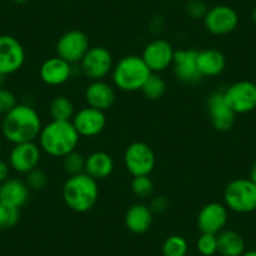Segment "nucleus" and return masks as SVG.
Listing matches in <instances>:
<instances>
[{
    "instance_id": "nucleus-17",
    "label": "nucleus",
    "mask_w": 256,
    "mask_h": 256,
    "mask_svg": "<svg viewBox=\"0 0 256 256\" xmlns=\"http://www.w3.org/2000/svg\"><path fill=\"white\" fill-rule=\"evenodd\" d=\"M72 123L80 137H94L103 132L107 124V118L102 110L84 107L76 112Z\"/></svg>"
},
{
    "instance_id": "nucleus-36",
    "label": "nucleus",
    "mask_w": 256,
    "mask_h": 256,
    "mask_svg": "<svg viewBox=\"0 0 256 256\" xmlns=\"http://www.w3.org/2000/svg\"><path fill=\"white\" fill-rule=\"evenodd\" d=\"M10 168L12 167L9 164V162L0 158V184L9 178V176H10Z\"/></svg>"
},
{
    "instance_id": "nucleus-9",
    "label": "nucleus",
    "mask_w": 256,
    "mask_h": 256,
    "mask_svg": "<svg viewBox=\"0 0 256 256\" xmlns=\"http://www.w3.org/2000/svg\"><path fill=\"white\" fill-rule=\"evenodd\" d=\"M228 106L236 114H246L256 110V84L251 80H238L224 90Z\"/></svg>"
},
{
    "instance_id": "nucleus-35",
    "label": "nucleus",
    "mask_w": 256,
    "mask_h": 256,
    "mask_svg": "<svg viewBox=\"0 0 256 256\" xmlns=\"http://www.w3.org/2000/svg\"><path fill=\"white\" fill-rule=\"evenodd\" d=\"M150 208L154 214H162L167 210V206H168V201L164 196H157V198H152V201L150 202Z\"/></svg>"
},
{
    "instance_id": "nucleus-33",
    "label": "nucleus",
    "mask_w": 256,
    "mask_h": 256,
    "mask_svg": "<svg viewBox=\"0 0 256 256\" xmlns=\"http://www.w3.org/2000/svg\"><path fill=\"white\" fill-rule=\"evenodd\" d=\"M18 104L16 96L12 90L0 87V114L6 116Z\"/></svg>"
},
{
    "instance_id": "nucleus-5",
    "label": "nucleus",
    "mask_w": 256,
    "mask_h": 256,
    "mask_svg": "<svg viewBox=\"0 0 256 256\" xmlns=\"http://www.w3.org/2000/svg\"><path fill=\"white\" fill-rule=\"evenodd\" d=\"M224 205L236 214L256 211V184L250 178H235L224 190Z\"/></svg>"
},
{
    "instance_id": "nucleus-4",
    "label": "nucleus",
    "mask_w": 256,
    "mask_h": 256,
    "mask_svg": "<svg viewBox=\"0 0 256 256\" xmlns=\"http://www.w3.org/2000/svg\"><path fill=\"white\" fill-rule=\"evenodd\" d=\"M151 70L141 56H126L113 66L112 80L116 88L123 92H137L144 87Z\"/></svg>"
},
{
    "instance_id": "nucleus-38",
    "label": "nucleus",
    "mask_w": 256,
    "mask_h": 256,
    "mask_svg": "<svg viewBox=\"0 0 256 256\" xmlns=\"http://www.w3.org/2000/svg\"><path fill=\"white\" fill-rule=\"evenodd\" d=\"M241 256H256V248L255 250H250V251H245Z\"/></svg>"
},
{
    "instance_id": "nucleus-14",
    "label": "nucleus",
    "mask_w": 256,
    "mask_h": 256,
    "mask_svg": "<svg viewBox=\"0 0 256 256\" xmlns=\"http://www.w3.org/2000/svg\"><path fill=\"white\" fill-rule=\"evenodd\" d=\"M42 150L36 142L14 144L9 154V164L18 174H26L36 168L40 162Z\"/></svg>"
},
{
    "instance_id": "nucleus-21",
    "label": "nucleus",
    "mask_w": 256,
    "mask_h": 256,
    "mask_svg": "<svg viewBox=\"0 0 256 256\" xmlns=\"http://www.w3.org/2000/svg\"><path fill=\"white\" fill-rule=\"evenodd\" d=\"M30 190L26 181L9 177L6 182L0 184V201L20 208L28 202Z\"/></svg>"
},
{
    "instance_id": "nucleus-8",
    "label": "nucleus",
    "mask_w": 256,
    "mask_h": 256,
    "mask_svg": "<svg viewBox=\"0 0 256 256\" xmlns=\"http://www.w3.org/2000/svg\"><path fill=\"white\" fill-rule=\"evenodd\" d=\"M90 48L88 36L84 32L78 30V29L66 32L58 39L56 46L59 58L64 59L70 64L80 63Z\"/></svg>"
},
{
    "instance_id": "nucleus-1",
    "label": "nucleus",
    "mask_w": 256,
    "mask_h": 256,
    "mask_svg": "<svg viewBox=\"0 0 256 256\" xmlns=\"http://www.w3.org/2000/svg\"><path fill=\"white\" fill-rule=\"evenodd\" d=\"M43 124L39 113L29 104H16L6 113L2 122V132L6 141L13 144L36 142Z\"/></svg>"
},
{
    "instance_id": "nucleus-22",
    "label": "nucleus",
    "mask_w": 256,
    "mask_h": 256,
    "mask_svg": "<svg viewBox=\"0 0 256 256\" xmlns=\"http://www.w3.org/2000/svg\"><path fill=\"white\" fill-rule=\"evenodd\" d=\"M198 67L202 78L218 77L225 70L226 58L222 52L215 48L198 50Z\"/></svg>"
},
{
    "instance_id": "nucleus-25",
    "label": "nucleus",
    "mask_w": 256,
    "mask_h": 256,
    "mask_svg": "<svg viewBox=\"0 0 256 256\" xmlns=\"http://www.w3.org/2000/svg\"><path fill=\"white\" fill-rule=\"evenodd\" d=\"M52 120H72L76 110L72 100L66 96H56L49 103Z\"/></svg>"
},
{
    "instance_id": "nucleus-39",
    "label": "nucleus",
    "mask_w": 256,
    "mask_h": 256,
    "mask_svg": "<svg viewBox=\"0 0 256 256\" xmlns=\"http://www.w3.org/2000/svg\"><path fill=\"white\" fill-rule=\"evenodd\" d=\"M13 2L16 4H26L28 3V2H30V0H13Z\"/></svg>"
},
{
    "instance_id": "nucleus-11",
    "label": "nucleus",
    "mask_w": 256,
    "mask_h": 256,
    "mask_svg": "<svg viewBox=\"0 0 256 256\" xmlns=\"http://www.w3.org/2000/svg\"><path fill=\"white\" fill-rule=\"evenodd\" d=\"M26 62V50L16 38L0 36V73L14 74L22 70Z\"/></svg>"
},
{
    "instance_id": "nucleus-19",
    "label": "nucleus",
    "mask_w": 256,
    "mask_h": 256,
    "mask_svg": "<svg viewBox=\"0 0 256 256\" xmlns=\"http://www.w3.org/2000/svg\"><path fill=\"white\" fill-rule=\"evenodd\" d=\"M84 98L86 102L88 103V107L104 112L114 104L116 90L104 80H93L86 88Z\"/></svg>"
},
{
    "instance_id": "nucleus-10",
    "label": "nucleus",
    "mask_w": 256,
    "mask_h": 256,
    "mask_svg": "<svg viewBox=\"0 0 256 256\" xmlns=\"http://www.w3.org/2000/svg\"><path fill=\"white\" fill-rule=\"evenodd\" d=\"M204 24L214 36H228L238 28V16L231 6H215L208 10L204 18Z\"/></svg>"
},
{
    "instance_id": "nucleus-32",
    "label": "nucleus",
    "mask_w": 256,
    "mask_h": 256,
    "mask_svg": "<svg viewBox=\"0 0 256 256\" xmlns=\"http://www.w3.org/2000/svg\"><path fill=\"white\" fill-rule=\"evenodd\" d=\"M26 184L30 191H42L48 184V176L40 168H34L26 174Z\"/></svg>"
},
{
    "instance_id": "nucleus-27",
    "label": "nucleus",
    "mask_w": 256,
    "mask_h": 256,
    "mask_svg": "<svg viewBox=\"0 0 256 256\" xmlns=\"http://www.w3.org/2000/svg\"><path fill=\"white\" fill-rule=\"evenodd\" d=\"M187 251H188V244L186 238L180 235L168 236L162 245L164 256H186Z\"/></svg>"
},
{
    "instance_id": "nucleus-12",
    "label": "nucleus",
    "mask_w": 256,
    "mask_h": 256,
    "mask_svg": "<svg viewBox=\"0 0 256 256\" xmlns=\"http://www.w3.org/2000/svg\"><path fill=\"white\" fill-rule=\"evenodd\" d=\"M141 56L152 73H160L172 66L174 49L164 39H154L144 46Z\"/></svg>"
},
{
    "instance_id": "nucleus-24",
    "label": "nucleus",
    "mask_w": 256,
    "mask_h": 256,
    "mask_svg": "<svg viewBox=\"0 0 256 256\" xmlns=\"http://www.w3.org/2000/svg\"><path fill=\"white\" fill-rule=\"evenodd\" d=\"M218 252L221 256H241L245 252V240L234 230L218 234Z\"/></svg>"
},
{
    "instance_id": "nucleus-2",
    "label": "nucleus",
    "mask_w": 256,
    "mask_h": 256,
    "mask_svg": "<svg viewBox=\"0 0 256 256\" xmlns=\"http://www.w3.org/2000/svg\"><path fill=\"white\" fill-rule=\"evenodd\" d=\"M80 140L72 120H50L43 126L38 137L39 147L44 154L62 158L77 150Z\"/></svg>"
},
{
    "instance_id": "nucleus-18",
    "label": "nucleus",
    "mask_w": 256,
    "mask_h": 256,
    "mask_svg": "<svg viewBox=\"0 0 256 256\" xmlns=\"http://www.w3.org/2000/svg\"><path fill=\"white\" fill-rule=\"evenodd\" d=\"M39 76L46 84L52 87L62 86L72 77V64L59 58L58 56H52L43 62L39 70Z\"/></svg>"
},
{
    "instance_id": "nucleus-28",
    "label": "nucleus",
    "mask_w": 256,
    "mask_h": 256,
    "mask_svg": "<svg viewBox=\"0 0 256 256\" xmlns=\"http://www.w3.org/2000/svg\"><path fill=\"white\" fill-rule=\"evenodd\" d=\"M20 208L0 201V232L13 228L20 218Z\"/></svg>"
},
{
    "instance_id": "nucleus-42",
    "label": "nucleus",
    "mask_w": 256,
    "mask_h": 256,
    "mask_svg": "<svg viewBox=\"0 0 256 256\" xmlns=\"http://www.w3.org/2000/svg\"><path fill=\"white\" fill-rule=\"evenodd\" d=\"M2 148H3V142H2V138H0V154H2Z\"/></svg>"
},
{
    "instance_id": "nucleus-37",
    "label": "nucleus",
    "mask_w": 256,
    "mask_h": 256,
    "mask_svg": "<svg viewBox=\"0 0 256 256\" xmlns=\"http://www.w3.org/2000/svg\"><path fill=\"white\" fill-rule=\"evenodd\" d=\"M248 178L251 180V181L254 182V184H256V161L254 162V164L251 166V170H250V177Z\"/></svg>"
},
{
    "instance_id": "nucleus-26",
    "label": "nucleus",
    "mask_w": 256,
    "mask_h": 256,
    "mask_svg": "<svg viewBox=\"0 0 256 256\" xmlns=\"http://www.w3.org/2000/svg\"><path fill=\"white\" fill-rule=\"evenodd\" d=\"M141 92L148 100H157L166 93V82L158 73H152L141 88Z\"/></svg>"
},
{
    "instance_id": "nucleus-41",
    "label": "nucleus",
    "mask_w": 256,
    "mask_h": 256,
    "mask_svg": "<svg viewBox=\"0 0 256 256\" xmlns=\"http://www.w3.org/2000/svg\"><path fill=\"white\" fill-rule=\"evenodd\" d=\"M4 77H6V76H4L3 73H0V87L3 86V83H4Z\"/></svg>"
},
{
    "instance_id": "nucleus-40",
    "label": "nucleus",
    "mask_w": 256,
    "mask_h": 256,
    "mask_svg": "<svg viewBox=\"0 0 256 256\" xmlns=\"http://www.w3.org/2000/svg\"><path fill=\"white\" fill-rule=\"evenodd\" d=\"M252 20H254V23H255V26H256V6L254 8V10H252Z\"/></svg>"
},
{
    "instance_id": "nucleus-13",
    "label": "nucleus",
    "mask_w": 256,
    "mask_h": 256,
    "mask_svg": "<svg viewBox=\"0 0 256 256\" xmlns=\"http://www.w3.org/2000/svg\"><path fill=\"white\" fill-rule=\"evenodd\" d=\"M208 113L216 131L228 132L234 127L236 113L228 106L224 92H214L208 98Z\"/></svg>"
},
{
    "instance_id": "nucleus-30",
    "label": "nucleus",
    "mask_w": 256,
    "mask_h": 256,
    "mask_svg": "<svg viewBox=\"0 0 256 256\" xmlns=\"http://www.w3.org/2000/svg\"><path fill=\"white\" fill-rule=\"evenodd\" d=\"M131 188L137 198H148L154 192V184L150 176H136L132 180Z\"/></svg>"
},
{
    "instance_id": "nucleus-6",
    "label": "nucleus",
    "mask_w": 256,
    "mask_h": 256,
    "mask_svg": "<svg viewBox=\"0 0 256 256\" xmlns=\"http://www.w3.org/2000/svg\"><path fill=\"white\" fill-rule=\"evenodd\" d=\"M123 161L127 171L134 177L150 176L156 166L154 150L144 142H134L126 148Z\"/></svg>"
},
{
    "instance_id": "nucleus-29",
    "label": "nucleus",
    "mask_w": 256,
    "mask_h": 256,
    "mask_svg": "<svg viewBox=\"0 0 256 256\" xmlns=\"http://www.w3.org/2000/svg\"><path fill=\"white\" fill-rule=\"evenodd\" d=\"M63 168L64 172L70 176L83 174L86 168V157L77 150L70 152L63 157Z\"/></svg>"
},
{
    "instance_id": "nucleus-20",
    "label": "nucleus",
    "mask_w": 256,
    "mask_h": 256,
    "mask_svg": "<svg viewBox=\"0 0 256 256\" xmlns=\"http://www.w3.org/2000/svg\"><path fill=\"white\" fill-rule=\"evenodd\" d=\"M154 224V212L146 204H134L126 211L124 225L128 231L142 235L151 228Z\"/></svg>"
},
{
    "instance_id": "nucleus-23",
    "label": "nucleus",
    "mask_w": 256,
    "mask_h": 256,
    "mask_svg": "<svg viewBox=\"0 0 256 256\" xmlns=\"http://www.w3.org/2000/svg\"><path fill=\"white\" fill-rule=\"evenodd\" d=\"M114 170V162L110 154L107 152L97 151L86 157L84 174L94 178L96 181H100L112 174Z\"/></svg>"
},
{
    "instance_id": "nucleus-15",
    "label": "nucleus",
    "mask_w": 256,
    "mask_h": 256,
    "mask_svg": "<svg viewBox=\"0 0 256 256\" xmlns=\"http://www.w3.org/2000/svg\"><path fill=\"white\" fill-rule=\"evenodd\" d=\"M198 50L195 49H180L174 50V73L177 80L187 84H195L202 80L198 67Z\"/></svg>"
},
{
    "instance_id": "nucleus-3",
    "label": "nucleus",
    "mask_w": 256,
    "mask_h": 256,
    "mask_svg": "<svg viewBox=\"0 0 256 256\" xmlns=\"http://www.w3.org/2000/svg\"><path fill=\"white\" fill-rule=\"evenodd\" d=\"M63 201L72 211L84 214L92 210L100 198L98 181L87 174L70 176L63 186Z\"/></svg>"
},
{
    "instance_id": "nucleus-31",
    "label": "nucleus",
    "mask_w": 256,
    "mask_h": 256,
    "mask_svg": "<svg viewBox=\"0 0 256 256\" xmlns=\"http://www.w3.org/2000/svg\"><path fill=\"white\" fill-rule=\"evenodd\" d=\"M198 252L202 256H212L218 252V235L201 234L196 242Z\"/></svg>"
},
{
    "instance_id": "nucleus-7",
    "label": "nucleus",
    "mask_w": 256,
    "mask_h": 256,
    "mask_svg": "<svg viewBox=\"0 0 256 256\" xmlns=\"http://www.w3.org/2000/svg\"><path fill=\"white\" fill-rule=\"evenodd\" d=\"M113 56L104 46H92L80 60V70L84 77L93 80H103L113 70Z\"/></svg>"
},
{
    "instance_id": "nucleus-16",
    "label": "nucleus",
    "mask_w": 256,
    "mask_h": 256,
    "mask_svg": "<svg viewBox=\"0 0 256 256\" xmlns=\"http://www.w3.org/2000/svg\"><path fill=\"white\" fill-rule=\"evenodd\" d=\"M228 221V208L224 204H206L198 215V228L201 234L218 235L225 230Z\"/></svg>"
},
{
    "instance_id": "nucleus-34",
    "label": "nucleus",
    "mask_w": 256,
    "mask_h": 256,
    "mask_svg": "<svg viewBox=\"0 0 256 256\" xmlns=\"http://www.w3.org/2000/svg\"><path fill=\"white\" fill-rule=\"evenodd\" d=\"M208 8L202 0H190L186 4V13L194 19H204Z\"/></svg>"
}]
</instances>
